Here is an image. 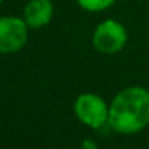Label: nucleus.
Instances as JSON below:
<instances>
[{"label":"nucleus","mask_w":149,"mask_h":149,"mask_svg":"<svg viewBox=\"0 0 149 149\" xmlns=\"http://www.w3.org/2000/svg\"><path fill=\"white\" fill-rule=\"evenodd\" d=\"M109 125L122 135H135L149 125V91L143 87H127L109 104Z\"/></svg>","instance_id":"nucleus-1"},{"label":"nucleus","mask_w":149,"mask_h":149,"mask_svg":"<svg viewBox=\"0 0 149 149\" xmlns=\"http://www.w3.org/2000/svg\"><path fill=\"white\" fill-rule=\"evenodd\" d=\"M75 117L84 125L95 130H101L109 125V104L96 93H82L74 103Z\"/></svg>","instance_id":"nucleus-2"},{"label":"nucleus","mask_w":149,"mask_h":149,"mask_svg":"<svg viewBox=\"0 0 149 149\" xmlns=\"http://www.w3.org/2000/svg\"><path fill=\"white\" fill-rule=\"evenodd\" d=\"M128 40V34L122 23L116 19H104L96 26L91 37L93 47L103 55L119 53L125 47Z\"/></svg>","instance_id":"nucleus-3"},{"label":"nucleus","mask_w":149,"mask_h":149,"mask_svg":"<svg viewBox=\"0 0 149 149\" xmlns=\"http://www.w3.org/2000/svg\"><path fill=\"white\" fill-rule=\"evenodd\" d=\"M29 26L24 18L3 16L0 18V53H15L27 42Z\"/></svg>","instance_id":"nucleus-4"},{"label":"nucleus","mask_w":149,"mask_h":149,"mask_svg":"<svg viewBox=\"0 0 149 149\" xmlns=\"http://www.w3.org/2000/svg\"><path fill=\"white\" fill-rule=\"evenodd\" d=\"M53 18L52 0H29L24 8V21L31 29H40L47 26Z\"/></svg>","instance_id":"nucleus-5"},{"label":"nucleus","mask_w":149,"mask_h":149,"mask_svg":"<svg viewBox=\"0 0 149 149\" xmlns=\"http://www.w3.org/2000/svg\"><path fill=\"white\" fill-rule=\"evenodd\" d=\"M77 3L84 10L98 13V11H104L107 8H111L116 3V0H77Z\"/></svg>","instance_id":"nucleus-6"},{"label":"nucleus","mask_w":149,"mask_h":149,"mask_svg":"<svg viewBox=\"0 0 149 149\" xmlns=\"http://www.w3.org/2000/svg\"><path fill=\"white\" fill-rule=\"evenodd\" d=\"M84 149H95V146H87V144H85Z\"/></svg>","instance_id":"nucleus-7"},{"label":"nucleus","mask_w":149,"mask_h":149,"mask_svg":"<svg viewBox=\"0 0 149 149\" xmlns=\"http://www.w3.org/2000/svg\"><path fill=\"white\" fill-rule=\"evenodd\" d=\"M2 2H3V0H0V5H2Z\"/></svg>","instance_id":"nucleus-8"}]
</instances>
